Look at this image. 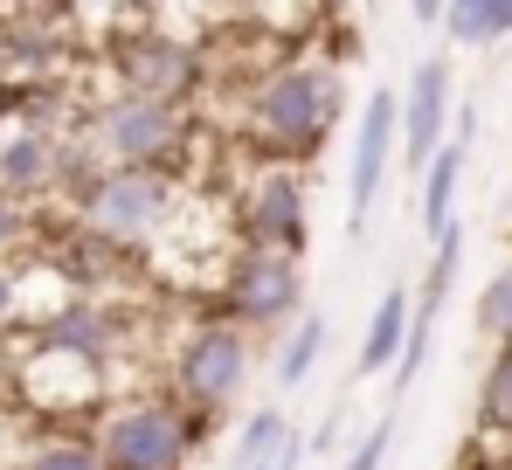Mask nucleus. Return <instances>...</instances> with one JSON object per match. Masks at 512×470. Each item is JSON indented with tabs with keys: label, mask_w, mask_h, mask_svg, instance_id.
Wrapping results in <instances>:
<instances>
[{
	"label": "nucleus",
	"mask_w": 512,
	"mask_h": 470,
	"mask_svg": "<svg viewBox=\"0 0 512 470\" xmlns=\"http://www.w3.org/2000/svg\"><path fill=\"white\" fill-rule=\"evenodd\" d=\"M340 97H346V77L333 63H312V56L277 63V70H263L256 90H250V132L277 159L284 153L291 159L319 153L326 132H333V118H340Z\"/></svg>",
	"instance_id": "1"
},
{
	"label": "nucleus",
	"mask_w": 512,
	"mask_h": 470,
	"mask_svg": "<svg viewBox=\"0 0 512 470\" xmlns=\"http://www.w3.org/2000/svg\"><path fill=\"white\" fill-rule=\"evenodd\" d=\"M180 215V173L153 166H97L77 187V229L97 235L104 249H146L153 235Z\"/></svg>",
	"instance_id": "2"
},
{
	"label": "nucleus",
	"mask_w": 512,
	"mask_h": 470,
	"mask_svg": "<svg viewBox=\"0 0 512 470\" xmlns=\"http://www.w3.org/2000/svg\"><path fill=\"white\" fill-rule=\"evenodd\" d=\"M187 132L194 125H187L180 104L125 97V90L97 97L84 111V125H77V139L97 166H153V173H173V159L187 153Z\"/></svg>",
	"instance_id": "3"
},
{
	"label": "nucleus",
	"mask_w": 512,
	"mask_h": 470,
	"mask_svg": "<svg viewBox=\"0 0 512 470\" xmlns=\"http://www.w3.org/2000/svg\"><path fill=\"white\" fill-rule=\"evenodd\" d=\"M215 305L236 332H291L305 318V256H277V249H243L222 263Z\"/></svg>",
	"instance_id": "4"
},
{
	"label": "nucleus",
	"mask_w": 512,
	"mask_h": 470,
	"mask_svg": "<svg viewBox=\"0 0 512 470\" xmlns=\"http://www.w3.org/2000/svg\"><path fill=\"white\" fill-rule=\"evenodd\" d=\"M90 450L104 470H180L194 450V415L180 401H125L97 422Z\"/></svg>",
	"instance_id": "5"
},
{
	"label": "nucleus",
	"mask_w": 512,
	"mask_h": 470,
	"mask_svg": "<svg viewBox=\"0 0 512 470\" xmlns=\"http://www.w3.org/2000/svg\"><path fill=\"white\" fill-rule=\"evenodd\" d=\"M250 332H236L229 318H208V325H194L187 339H180V353H173V394H180V408L194 415V408H229L236 394L250 388Z\"/></svg>",
	"instance_id": "6"
},
{
	"label": "nucleus",
	"mask_w": 512,
	"mask_h": 470,
	"mask_svg": "<svg viewBox=\"0 0 512 470\" xmlns=\"http://www.w3.org/2000/svg\"><path fill=\"white\" fill-rule=\"evenodd\" d=\"M111 77L125 97H153V104H180L201 90V42L187 35H118L111 42Z\"/></svg>",
	"instance_id": "7"
},
{
	"label": "nucleus",
	"mask_w": 512,
	"mask_h": 470,
	"mask_svg": "<svg viewBox=\"0 0 512 470\" xmlns=\"http://www.w3.org/2000/svg\"><path fill=\"white\" fill-rule=\"evenodd\" d=\"M395 139H402V97L381 83L360 104V132H353V159H346V229H367V215L388 187V166H395Z\"/></svg>",
	"instance_id": "8"
},
{
	"label": "nucleus",
	"mask_w": 512,
	"mask_h": 470,
	"mask_svg": "<svg viewBox=\"0 0 512 470\" xmlns=\"http://www.w3.org/2000/svg\"><path fill=\"white\" fill-rule=\"evenodd\" d=\"M395 97H402V139H395L402 159H395V166L423 173L429 159H436V146L450 139V63H443V56H423Z\"/></svg>",
	"instance_id": "9"
},
{
	"label": "nucleus",
	"mask_w": 512,
	"mask_h": 470,
	"mask_svg": "<svg viewBox=\"0 0 512 470\" xmlns=\"http://www.w3.org/2000/svg\"><path fill=\"white\" fill-rule=\"evenodd\" d=\"M243 249L305 256V180L291 166H263V180L243 201Z\"/></svg>",
	"instance_id": "10"
},
{
	"label": "nucleus",
	"mask_w": 512,
	"mask_h": 470,
	"mask_svg": "<svg viewBox=\"0 0 512 470\" xmlns=\"http://www.w3.org/2000/svg\"><path fill=\"white\" fill-rule=\"evenodd\" d=\"M56 159H63V132L49 125H14L0 139V194L21 208L35 194H56Z\"/></svg>",
	"instance_id": "11"
},
{
	"label": "nucleus",
	"mask_w": 512,
	"mask_h": 470,
	"mask_svg": "<svg viewBox=\"0 0 512 470\" xmlns=\"http://www.w3.org/2000/svg\"><path fill=\"white\" fill-rule=\"evenodd\" d=\"M409 312H416V298H409L402 284H388L381 305H374V318H367V332H360V353H353V374H360V381H374V374H388V367L402 360Z\"/></svg>",
	"instance_id": "12"
},
{
	"label": "nucleus",
	"mask_w": 512,
	"mask_h": 470,
	"mask_svg": "<svg viewBox=\"0 0 512 470\" xmlns=\"http://www.w3.org/2000/svg\"><path fill=\"white\" fill-rule=\"evenodd\" d=\"M464 159H471V139H457V132H450V139L436 146V159L416 173V180H423V235H429V242L457 222L450 208H457V187H464Z\"/></svg>",
	"instance_id": "13"
},
{
	"label": "nucleus",
	"mask_w": 512,
	"mask_h": 470,
	"mask_svg": "<svg viewBox=\"0 0 512 470\" xmlns=\"http://www.w3.org/2000/svg\"><path fill=\"white\" fill-rule=\"evenodd\" d=\"M436 28L450 49H492L512 35V0H450Z\"/></svg>",
	"instance_id": "14"
},
{
	"label": "nucleus",
	"mask_w": 512,
	"mask_h": 470,
	"mask_svg": "<svg viewBox=\"0 0 512 470\" xmlns=\"http://www.w3.org/2000/svg\"><path fill=\"white\" fill-rule=\"evenodd\" d=\"M319 353H326V318L305 312L291 332H277V388H305L312 381V367H319Z\"/></svg>",
	"instance_id": "15"
},
{
	"label": "nucleus",
	"mask_w": 512,
	"mask_h": 470,
	"mask_svg": "<svg viewBox=\"0 0 512 470\" xmlns=\"http://www.w3.org/2000/svg\"><path fill=\"white\" fill-rule=\"evenodd\" d=\"M478 422H485L492 436H512V346H499V353H492V367H485Z\"/></svg>",
	"instance_id": "16"
},
{
	"label": "nucleus",
	"mask_w": 512,
	"mask_h": 470,
	"mask_svg": "<svg viewBox=\"0 0 512 470\" xmlns=\"http://www.w3.org/2000/svg\"><path fill=\"white\" fill-rule=\"evenodd\" d=\"M478 332H485L492 346H512V263H499L492 284L478 291Z\"/></svg>",
	"instance_id": "17"
},
{
	"label": "nucleus",
	"mask_w": 512,
	"mask_h": 470,
	"mask_svg": "<svg viewBox=\"0 0 512 470\" xmlns=\"http://www.w3.org/2000/svg\"><path fill=\"white\" fill-rule=\"evenodd\" d=\"M21 470H104V464H97L90 436H49V443L28 450V464H21Z\"/></svg>",
	"instance_id": "18"
},
{
	"label": "nucleus",
	"mask_w": 512,
	"mask_h": 470,
	"mask_svg": "<svg viewBox=\"0 0 512 470\" xmlns=\"http://www.w3.org/2000/svg\"><path fill=\"white\" fill-rule=\"evenodd\" d=\"M388 443H395V422H374L360 443H353V457H346V470H381L388 464Z\"/></svg>",
	"instance_id": "19"
},
{
	"label": "nucleus",
	"mask_w": 512,
	"mask_h": 470,
	"mask_svg": "<svg viewBox=\"0 0 512 470\" xmlns=\"http://www.w3.org/2000/svg\"><path fill=\"white\" fill-rule=\"evenodd\" d=\"M21 312V277L14 270H0V332H7V318Z\"/></svg>",
	"instance_id": "20"
},
{
	"label": "nucleus",
	"mask_w": 512,
	"mask_h": 470,
	"mask_svg": "<svg viewBox=\"0 0 512 470\" xmlns=\"http://www.w3.org/2000/svg\"><path fill=\"white\" fill-rule=\"evenodd\" d=\"M14 242H21V208H14V201L0 194V256H7Z\"/></svg>",
	"instance_id": "21"
},
{
	"label": "nucleus",
	"mask_w": 512,
	"mask_h": 470,
	"mask_svg": "<svg viewBox=\"0 0 512 470\" xmlns=\"http://www.w3.org/2000/svg\"><path fill=\"white\" fill-rule=\"evenodd\" d=\"M7 381H14V360H7V353H0V394H7Z\"/></svg>",
	"instance_id": "22"
}]
</instances>
